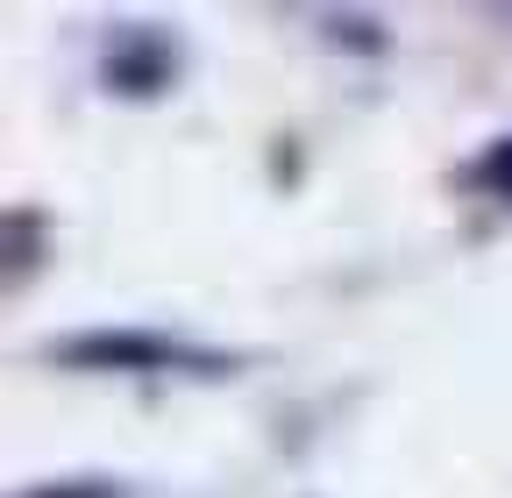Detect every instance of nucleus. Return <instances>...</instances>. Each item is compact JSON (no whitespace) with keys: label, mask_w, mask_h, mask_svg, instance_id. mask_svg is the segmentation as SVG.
<instances>
[{"label":"nucleus","mask_w":512,"mask_h":498,"mask_svg":"<svg viewBox=\"0 0 512 498\" xmlns=\"http://www.w3.org/2000/svg\"><path fill=\"white\" fill-rule=\"evenodd\" d=\"M477 178L491 185V193H498V200H512V136H505V143H498V150L484 157V171H477Z\"/></svg>","instance_id":"obj_1"},{"label":"nucleus","mask_w":512,"mask_h":498,"mask_svg":"<svg viewBox=\"0 0 512 498\" xmlns=\"http://www.w3.org/2000/svg\"><path fill=\"white\" fill-rule=\"evenodd\" d=\"M43 498H107V491H43Z\"/></svg>","instance_id":"obj_2"}]
</instances>
